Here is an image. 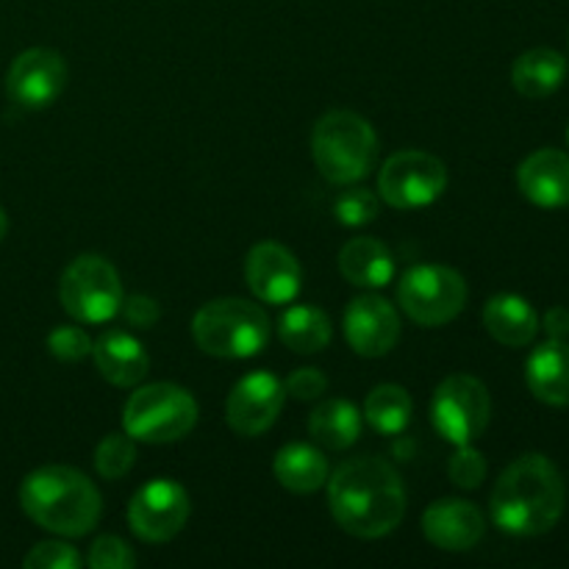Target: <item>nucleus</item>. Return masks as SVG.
<instances>
[{
  "label": "nucleus",
  "mask_w": 569,
  "mask_h": 569,
  "mask_svg": "<svg viewBox=\"0 0 569 569\" xmlns=\"http://www.w3.org/2000/svg\"><path fill=\"white\" fill-rule=\"evenodd\" d=\"M328 509L339 528L359 539H381L406 515L400 472L378 456H359L328 478Z\"/></svg>",
  "instance_id": "f257e3e1"
},
{
  "label": "nucleus",
  "mask_w": 569,
  "mask_h": 569,
  "mask_svg": "<svg viewBox=\"0 0 569 569\" xmlns=\"http://www.w3.org/2000/svg\"><path fill=\"white\" fill-rule=\"evenodd\" d=\"M565 478L542 453H526L511 461L498 478L489 500L495 526L511 537H542L565 515Z\"/></svg>",
  "instance_id": "f03ea898"
},
{
  "label": "nucleus",
  "mask_w": 569,
  "mask_h": 569,
  "mask_svg": "<svg viewBox=\"0 0 569 569\" xmlns=\"http://www.w3.org/2000/svg\"><path fill=\"white\" fill-rule=\"evenodd\" d=\"M20 506L39 528L59 537H83L98 526L103 511L98 487L64 465L33 470L20 487Z\"/></svg>",
  "instance_id": "7ed1b4c3"
},
{
  "label": "nucleus",
  "mask_w": 569,
  "mask_h": 569,
  "mask_svg": "<svg viewBox=\"0 0 569 569\" xmlns=\"http://www.w3.org/2000/svg\"><path fill=\"white\" fill-rule=\"evenodd\" d=\"M192 337L203 353L217 359H253L270 342V317L253 300H209L194 315Z\"/></svg>",
  "instance_id": "20e7f679"
},
{
  "label": "nucleus",
  "mask_w": 569,
  "mask_h": 569,
  "mask_svg": "<svg viewBox=\"0 0 569 569\" xmlns=\"http://www.w3.org/2000/svg\"><path fill=\"white\" fill-rule=\"evenodd\" d=\"M311 156L322 178L348 187L370 176L378 156V137L365 117L353 111H328L311 131Z\"/></svg>",
  "instance_id": "39448f33"
},
{
  "label": "nucleus",
  "mask_w": 569,
  "mask_h": 569,
  "mask_svg": "<svg viewBox=\"0 0 569 569\" xmlns=\"http://www.w3.org/2000/svg\"><path fill=\"white\" fill-rule=\"evenodd\" d=\"M198 422V403L176 383H148L128 398L122 428L133 442L167 445L187 437Z\"/></svg>",
  "instance_id": "423d86ee"
},
{
  "label": "nucleus",
  "mask_w": 569,
  "mask_h": 569,
  "mask_svg": "<svg viewBox=\"0 0 569 569\" xmlns=\"http://www.w3.org/2000/svg\"><path fill=\"white\" fill-rule=\"evenodd\" d=\"M122 281L120 272L114 270L103 256H78L59 281L61 309L83 326H100L120 315L122 309Z\"/></svg>",
  "instance_id": "0eeeda50"
},
{
  "label": "nucleus",
  "mask_w": 569,
  "mask_h": 569,
  "mask_svg": "<svg viewBox=\"0 0 569 569\" xmlns=\"http://www.w3.org/2000/svg\"><path fill=\"white\" fill-rule=\"evenodd\" d=\"M398 303L417 326H448L465 311L467 281L453 267L417 264L400 278Z\"/></svg>",
  "instance_id": "6e6552de"
},
{
  "label": "nucleus",
  "mask_w": 569,
  "mask_h": 569,
  "mask_svg": "<svg viewBox=\"0 0 569 569\" xmlns=\"http://www.w3.org/2000/svg\"><path fill=\"white\" fill-rule=\"evenodd\" d=\"M492 417L489 389L478 378L456 372L437 387L431 400V422L450 445H470L487 431Z\"/></svg>",
  "instance_id": "1a4fd4ad"
},
{
  "label": "nucleus",
  "mask_w": 569,
  "mask_h": 569,
  "mask_svg": "<svg viewBox=\"0 0 569 569\" xmlns=\"http://www.w3.org/2000/svg\"><path fill=\"white\" fill-rule=\"evenodd\" d=\"M448 189V170L426 150H400L378 176V192L392 209H426Z\"/></svg>",
  "instance_id": "9d476101"
},
{
  "label": "nucleus",
  "mask_w": 569,
  "mask_h": 569,
  "mask_svg": "<svg viewBox=\"0 0 569 569\" xmlns=\"http://www.w3.org/2000/svg\"><path fill=\"white\" fill-rule=\"evenodd\" d=\"M189 511H192V503H189L187 489L170 478H156L137 489L128 503V526L142 542L161 545L183 531Z\"/></svg>",
  "instance_id": "9b49d317"
},
{
  "label": "nucleus",
  "mask_w": 569,
  "mask_h": 569,
  "mask_svg": "<svg viewBox=\"0 0 569 569\" xmlns=\"http://www.w3.org/2000/svg\"><path fill=\"white\" fill-rule=\"evenodd\" d=\"M67 87V64L50 48L22 50L6 72V92L22 109H48Z\"/></svg>",
  "instance_id": "f8f14e48"
},
{
  "label": "nucleus",
  "mask_w": 569,
  "mask_h": 569,
  "mask_svg": "<svg viewBox=\"0 0 569 569\" xmlns=\"http://www.w3.org/2000/svg\"><path fill=\"white\" fill-rule=\"evenodd\" d=\"M287 389L283 381L272 372H250L242 381L233 383L226 403L228 426L239 437H261L276 426L278 415L283 409Z\"/></svg>",
  "instance_id": "ddd939ff"
},
{
  "label": "nucleus",
  "mask_w": 569,
  "mask_h": 569,
  "mask_svg": "<svg viewBox=\"0 0 569 569\" xmlns=\"http://www.w3.org/2000/svg\"><path fill=\"white\" fill-rule=\"evenodd\" d=\"M248 287L261 303H292L303 287V270L289 248L278 242H259L244 259Z\"/></svg>",
  "instance_id": "4468645a"
},
{
  "label": "nucleus",
  "mask_w": 569,
  "mask_h": 569,
  "mask_svg": "<svg viewBox=\"0 0 569 569\" xmlns=\"http://www.w3.org/2000/svg\"><path fill=\"white\" fill-rule=\"evenodd\" d=\"M345 339L367 359H381L398 345L400 317L381 295H359L345 311Z\"/></svg>",
  "instance_id": "2eb2a0df"
},
{
  "label": "nucleus",
  "mask_w": 569,
  "mask_h": 569,
  "mask_svg": "<svg viewBox=\"0 0 569 569\" xmlns=\"http://www.w3.org/2000/svg\"><path fill=\"white\" fill-rule=\"evenodd\" d=\"M422 531L433 548L448 550V553H465L481 542L487 522H483L481 509L476 503L448 498L428 506L426 515H422Z\"/></svg>",
  "instance_id": "dca6fc26"
},
{
  "label": "nucleus",
  "mask_w": 569,
  "mask_h": 569,
  "mask_svg": "<svg viewBox=\"0 0 569 569\" xmlns=\"http://www.w3.org/2000/svg\"><path fill=\"white\" fill-rule=\"evenodd\" d=\"M517 183L520 192L539 209L569 206V156L553 148L537 150L520 164Z\"/></svg>",
  "instance_id": "f3484780"
},
{
  "label": "nucleus",
  "mask_w": 569,
  "mask_h": 569,
  "mask_svg": "<svg viewBox=\"0 0 569 569\" xmlns=\"http://www.w3.org/2000/svg\"><path fill=\"white\" fill-rule=\"evenodd\" d=\"M94 367L111 387L131 389L144 381L150 370V359L142 342L128 331H106L92 345Z\"/></svg>",
  "instance_id": "a211bd4d"
},
{
  "label": "nucleus",
  "mask_w": 569,
  "mask_h": 569,
  "mask_svg": "<svg viewBox=\"0 0 569 569\" xmlns=\"http://www.w3.org/2000/svg\"><path fill=\"white\" fill-rule=\"evenodd\" d=\"M526 381L533 398L548 406H569V342L548 339L526 361Z\"/></svg>",
  "instance_id": "6ab92c4d"
},
{
  "label": "nucleus",
  "mask_w": 569,
  "mask_h": 569,
  "mask_svg": "<svg viewBox=\"0 0 569 569\" xmlns=\"http://www.w3.org/2000/svg\"><path fill=\"white\" fill-rule=\"evenodd\" d=\"M483 328L495 342L506 348H526L539 333V315L526 298L515 292H503L489 298L483 306Z\"/></svg>",
  "instance_id": "aec40b11"
},
{
  "label": "nucleus",
  "mask_w": 569,
  "mask_h": 569,
  "mask_svg": "<svg viewBox=\"0 0 569 569\" xmlns=\"http://www.w3.org/2000/svg\"><path fill=\"white\" fill-rule=\"evenodd\" d=\"M339 272L353 287L383 289L395 278V259L387 244L378 239L356 237L339 253Z\"/></svg>",
  "instance_id": "412c9836"
},
{
  "label": "nucleus",
  "mask_w": 569,
  "mask_h": 569,
  "mask_svg": "<svg viewBox=\"0 0 569 569\" xmlns=\"http://www.w3.org/2000/svg\"><path fill=\"white\" fill-rule=\"evenodd\" d=\"M272 472L289 492L311 495L328 483V459L315 445L292 442L278 450Z\"/></svg>",
  "instance_id": "4be33fe9"
},
{
  "label": "nucleus",
  "mask_w": 569,
  "mask_h": 569,
  "mask_svg": "<svg viewBox=\"0 0 569 569\" xmlns=\"http://www.w3.org/2000/svg\"><path fill=\"white\" fill-rule=\"evenodd\" d=\"M567 59L553 48L526 50L511 67V83L522 98H548L565 83Z\"/></svg>",
  "instance_id": "5701e85b"
},
{
  "label": "nucleus",
  "mask_w": 569,
  "mask_h": 569,
  "mask_svg": "<svg viewBox=\"0 0 569 569\" xmlns=\"http://www.w3.org/2000/svg\"><path fill=\"white\" fill-rule=\"evenodd\" d=\"M365 415L350 400H326L309 417V433L328 450H348L359 442Z\"/></svg>",
  "instance_id": "b1692460"
},
{
  "label": "nucleus",
  "mask_w": 569,
  "mask_h": 569,
  "mask_svg": "<svg viewBox=\"0 0 569 569\" xmlns=\"http://www.w3.org/2000/svg\"><path fill=\"white\" fill-rule=\"evenodd\" d=\"M278 337L295 353H320V350L328 348V342L333 337L331 320L317 306H289L278 317Z\"/></svg>",
  "instance_id": "393cba45"
},
{
  "label": "nucleus",
  "mask_w": 569,
  "mask_h": 569,
  "mask_svg": "<svg viewBox=\"0 0 569 569\" xmlns=\"http://www.w3.org/2000/svg\"><path fill=\"white\" fill-rule=\"evenodd\" d=\"M365 420L383 437H398L411 422V398L398 383H381L365 400Z\"/></svg>",
  "instance_id": "a878e982"
},
{
  "label": "nucleus",
  "mask_w": 569,
  "mask_h": 569,
  "mask_svg": "<svg viewBox=\"0 0 569 569\" xmlns=\"http://www.w3.org/2000/svg\"><path fill=\"white\" fill-rule=\"evenodd\" d=\"M137 461V445L128 433H109L94 450V467L106 481H120Z\"/></svg>",
  "instance_id": "bb28decb"
},
{
  "label": "nucleus",
  "mask_w": 569,
  "mask_h": 569,
  "mask_svg": "<svg viewBox=\"0 0 569 569\" xmlns=\"http://www.w3.org/2000/svg\"><path fill=\"white\" fill-rule=\"evenodd\" d=\"M333 214L345 228H365L378 217V198L370 189H348L333 203Z\"/></svg>",
  "instance_id": "cd10ccee"
},
{
  "label": "nucleus",
  "mask_w": 569,
  "mask_h": 569,
  "mask_svg": "<svg viewBox=\"0 0 569 569\" xmlns=\"http://www.w3.org/2000/svg\"><path fill=\"white\" fill-rule=\"evenodd\" d=\"M448 476L456 487L461 489H478L487 478V461L483 453L470 445H456V453L450 456Z\"/></svg>",
  "instance_id": "c85d7f7f"
},
{
  "label": "nucleus",
  "mask_w": 569,
  "mask_h": 569,
  "mask_svg": "<svg viewBox=\"0 0 569 569\" xmlns=\"http://www.w3.org/2000/svg\"><path fill=\"white\" fill-rule=\"evenodd\" d=\"M92 345L94 342L81 326H59L48 337L50 356L59 361H67V365H76V361L87 359L92 353Z\"/></svg>",
  "instance_id": "c756f323"
},
{
  "label": "nucleus",
  "mask_w": 569,
  "mask_h": 569,
  "mask_svg": "<svg viewBox=\"0 0 569 569\" xmlns=\"http://www.w3.org/2000/svg\"><path fill=\"white\" fill-rule=\"evenodd\" d=\"M78 565H81V556L64 542H39L22 559L26 569H76Z\"/></svg>",
  "instance_id": "7c9ffc66"
},
{
  "label": "nucleus",
  "mask_w": 569,
  "mask_h": 569,
  "mask_svg": "<svg viewBox=\"0 0 569 569\" xmlns=\"http://www.w3.org/2000/svg\"><path fill=\"white\" fill-rule=\"evenodd\" d=\"M133 565H137V556L120 537H100L89 550L92 569H131Z\"/></svg>",
  "instance_id": "2f4dec72"
},
{
  "label": "nucleus",
  "mask_w": 569,
  "mask_h": 569,
  "mask_svg": "<svg viewBox=\"0 0 569 569\" xmlns=\"http://www.w3.org/2000/svg\"><path fill=\"white\" fill-rule=\"evenodd\" d=\"M283 389H287L289 398L295 400H317L326 395L328 378L322 376L317 367H303V370H295L292 376L287 378Z\"/></svg>",
  "instance_id": "473e14b6"
},
{
  "label": "nucleus",
  "mask_w": 569,
  "mask_h": 569,
  "mask_svg": "<svg viewBox=\"0 0 569 569\" xmlns=\"http://www.w3.org/2000/svg\"><path fill=\"white\" fill-rule=\"evenodd\" d=\"M122 317L131 328H139V331H148L156 322L161 320V309L153 298L148 295H128L122 298Z\"/></svg>",
  "instance_id": "72a5a7b5"
},
{
  "label": "nucleus",
  "mask_w": 569,
  "mask_h": 569,
  "mask_svg": "<svg viewBox=\"0 0 569 569\" xmlns=\"http://www.w3.org/2000/svg\"><path fill=\"white\" fill-rule=\"evenodd\" d=\"M542 328L550 339H567L569 337V309H565V306H553V309L545 315Z\"/></svg>",
  "instance_id": "f704fd0d"
},
{
  "label": "nucleus",
  "mask_w": 569,
  "mask_h": 569,
  "mask_svg": "<svg viewBox=\"0 0 569 569\" xmlns=\"http://www.w3.org/2000/svg\"><path fill=\"white\" fill-rule=\"evenodd\" d=\"M6 231H9V217H6V211H3V206H0V242H3V237H6Z\"/></svg>",
  "instance_id": "c9c22d12"
},
{
  "label": "nucleus",
  "mask_w": 569,
  "mask_h": 569,
  "mask_svg": "<svg viewBox=\"0 0 569 569\" xmlns=\"http://www.w3.org/2000/svg\"><path fill=\"white\" fill-rule=\"evenodd\" d=\"M567 144H569V126H567Z\"/></svg>",
  "instance_id": "e433bc0d"
}]
</instances>
